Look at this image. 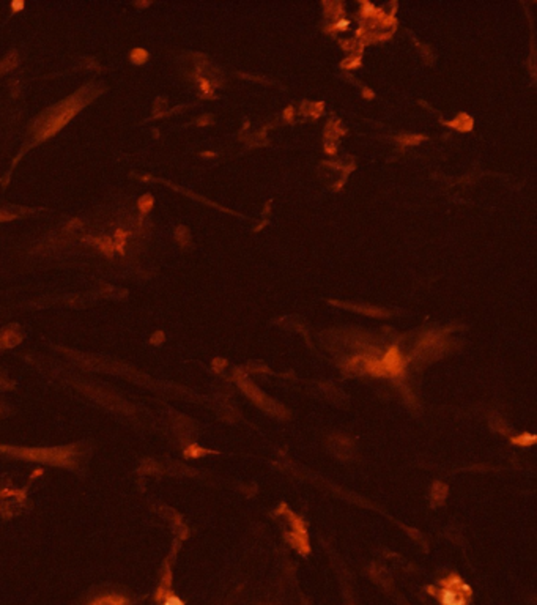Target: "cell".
I'll return each mask as SVG.
<instances>
[{
	"mask_svg": "<svg viewBox=\"0 0 537 605\" xmlns=\"http://www.w3.org/2000/svg\"><path fill=\"white\" fill-rule=\"evenodd\" d=\"M447 490H449L447 485L440 482V481H436L433 484V489H432V503H433V506H441V504L444 503L446 496H447Z\"/></svg>",
	"mask_w": 537,
	"mask_h": 605,
	"instance_id": "5",
	"label": "cell"
},
{
	"mask_svg": "<svg viewBox=\"0 0 537 605\" xmlns=\"http://www.w3.org/2000/svg\"><path fill=\"white\" fill-rule=\"evenodd\" d=\"M161 339H163V333H156V336L151 339V342L158 344V342H161Z\"/></svg>",
	"mask_w": 537,
	"mask_h": 605,
	"instance_id": "27",
	"label": "cell"
},
{
	"mask_svg": "<svg viewBox=\"0 0 537 605\" xmlns=\"http://www.w3.org/2000/svg\"><path fill=\"white\" fill-rule=\"evenodd\" d=\"M163 605H185V604H183V601H181L178 596L169 594V596H167L166 599H164Z\"/></svg>",
	"mask_w": 537,
	"mask_h": 605,
	"instance_id": "19",
	"label": "cell"
},
{
	"mask_svg": "<svg viewBox=\"0 0 537 605\" xmlns=\"http://www.w3.org/2000/svg\"><path fill=\"white\" fill-rule=\"evenodd\" d=\"M447 125L452 126V128H455V129H460V131H469L471 129V126H473V120L466 114H460L454 122L447 123Z\"/></svg>",
	"mask_w": 537,
	"mask_h": 605,
	"instance_id": "11",
	"label": "cell"
},
{
	"mask_svg": "<svg viewBox=\"0 0 537 605\" xmlns=\"http://www.w3.org/2000/svg\"><path fill=\"white\" fill-rule=\"evenodd\" d=\"M18 62H19L18 52H16V51H11L10 54L6 55L2 62H0V76L5 74V73L11 71L13 68H16V66H18Z\"/></svg>",
	"mask_w": 537,
	"mask_h": 605,
	"instance_id": "8",
	"label": "cell"
},
{
	"mask_svg": "<svg viewBox=\"0 0 537 605\" xmlns=\"http://www.w3.org/2000/svg\"><path fill=\"white\" fill-rule=\"evenodd\" d=\"M10 8H11L13 15H15V13H19V11H22L25 8V2H22V0H15V2H11Z\"/></svg>",
	"mask_w": 537,
	"mask_h": 605,
	"instance_id": "21",
	"label": "cell"
},
{
	"mask_svg": "<svg viewBox=\"0 0 537 605\" xmlns=\"http://www.w3.org/2000/svg\"><path fill=\"white\" fill-rule=\"evenodd\" d=\"M15 218H18V215H13V213H10V211L0 210V222L11 221V219H15Z\"/></svg>",
	"mask_w": 537,
	"mask_h": 605,
	"instance_id": "22",
	"label": "cell"
},
{
	"mask_svg": "<svg viewBox=\"0 0 537 605\" xmlns=\"http://www.w3.org/2000/svg\"><path fill=\"white\" fill-rule=\"evenodd\" d=\"M205 454H208V451H206V449H202V448H199L197 444H191L189 449L186 451V456H187V457H202V456H205Z\"/></svg>",
	"mask_w": 537,
	"mask_h": 605,
	"instance_id": "17",
	"label": "cell"
},
{
	"mask_svg": "<svg viewBox=\"0 0 537 605\" xmlns=\"http://www.w3.org/2000/svg\"><path fill=\"white\" fill-rule=\"evenodd\" d=\"M436 597L440 599L443 605H468L471 601V596H466L463 593H459L455 589L443 588L436 591Z\"/></svg>",
	"mask_w": 537,
	"mask_h": 605,
	"instance_id": "3",
	"label": "cell"
},
{
	"mask_svg": "<svg viewBox=\"0 0 537 605\" xmlns=\"http://www.w3.org/2000/svg\"><path fill=\"white\" fill-rule=\"evenodd\" d=\"M288 511V508H287V504L285 503H280V506L274 511V515H280V514H285Z\"/></svg>",
	"mask_w": 537,
	"mask_h": 605,
	"instance_id": "24",
	"label": "cell"
},
{
	"mask_svg": "<svg viewBox=\"0 0 537 605\" xmlns=\"http://www.w3.org/2000/svg\"><path fill=\"white\" fill-rule=\"evenodd\" d=\"M150 5V2H136V6L137 8H147V6Z\"/></svg>",
	"mask_w": 537,
	"mask_h": 605,
	"instance_id": "28",
	"label": "cell"
},
{
	"mask_svg": "<svg viewBox=\"0 0 537 605\" xmlns=\"http://www.w3.org/2000/svg\"><path fill=\"white\" fill-rule=\"evenodd\" d=\"M364 370L367 372V374L375 375V377H386L388 375L383 363L375 361V360H364Z\"/></svg>",
	"mask_w": 537,
	"mask_h": 605,
	"instance_id": "6",
	"label": "cell"
},
{
	"mask_svg": "<svg viewBox=\"0 0 537 605\" xmlns=\"http://www.w3.org/2000/svg\"><path fill=\"white\" fill-rule=\"evenodd\" d=\"M139 210H140V213H142V216H145V215H148V213L151 211V208H153V205H154V199H153V196L151 194H145V196H142L139 199Z\"/></svg>",
	"mask_w": 537,
	"mask_h": 605,
	"instance_id": "15",
	"label": "cell"
},
{
	"mask_svg": "<svg viewBox=\"0 0 537 605\" xmlns=\"http://www.w3.org/2000/svg\"><path fill=\"white\" fill-rule=\"evenodd\" d=\"M169 593H170V570H169V568H167L166 569V575L163 578V583H161V587L158 588L154 599H156L158 602L164 601L166 597L169 596Z\"/></svg>",
	"mask_w": 537,
	"mask_h": 605,
	"instance_id": "10",
	"label": "cell"
},
{
	"mask_svg": "<svg viewBox=\"0 0 537 605\" xmlns=\"http://www.w3.org/2000/svg\"><path fill=\"white\" fill-rule=\"evenodd\" d=\"M0 341H2L3 347H13V345L19 344V341H21V336H18L15 333V330H6L5 333L2 334V337H0Z\"/></svg>",
	"mask_w": 537,
	"mask_h": 605,
	"instance_id": "14",
	"label": "cell"
},
{
	"mask_svg": "<svg viewBox=\"0 0 537 605\" xmlns=\"http://www.w3.org/2000/svg\"><path fill=\"white\" fill-rule=\"evenodd\" d=\"M148 58H150L148 51H145L144 48H134V49L131 51V54H130V60H131V63H132V65H136V66H142V65H145L147 62H148Z\"/></svg>",
	"mask_w": 537,
	"mask_h": 605,
	"instance_id": "9",
	"label": "cell"
},
{
	"mask_svg": "<svg viewBox=\"0 0 537 605\" xmlns=\"http://www.w3.org/2000/svg\"><path fill=\"white\" fill-rule=\"evenodd\" d=\"M511 441H512V444H517V446H533V444L537 441V435L528 434V432H526V434L512 437Z\"/></svg>",
	"mask_w": 537,
	"mask_h": 605,
	"instance_id": "12",
	"label": "cell"
},
{
	"mask_svg": "<svg viewBox=\"0 0 537 605\" xmlns=\"http://www.w3.org/2000/svg\"><path fill=\"white\" fill-rule=\"evenodd\" d=\"M79 229H82V221L77 219V218L71 219V221L68 222V225H66V232H73V230H79Z\"/></svg>",
	"mask_w": 537,
	"mask_h": 605,
	"instance_id": "20",
	"label": "cell"
},
{
	"mask_svg": "<svg viewBox=\"0 0 537 605\" xmlns=\"http://www.w3.org/2000/svg\"><path fill=\"white\" fill-rule=\"evenodd\" d=\"M381 363H383L385 369L388 372V375L397 377V375L404 374V370H405L404 358H402V355H400V351H399L397 347H391V348H389L386 351V355H385L383 361H381Z\"/></svg>",
	"mask_w": 537,
	"mask_h": 605,
	"instance_id": "2",
	"label": "cell"
},
{
	"mask_svg": "<svg viewBox=\"0 0 537 605\" xmlns=\"http://www.w3.org/2000/svg\"><path fill=\"white\" fill-rule=\"evenodd\" d=\"M422 139H426V137H422V136H402V137H399V142L404 144V145H408V144H418V142L422 141Z\"/></svg>",
	"mask_w": 537,
	"mask_h": 605,
	"instance_id": "18",
	"label": "cell"
},
{
	"mask_svg": "<svg viewBox=\"0 0 537 605\" xmlns=\"http://www.w3.org/2000/svg\"><path fill=\"white\" fill-rule=\"evenodd\" d=\"M202 155L208 158V156H214V153H202Z\"/></svg>",
	"mask_w": 537,
	"mask_h": 605,
	"instance_id": "29",
	"label": "cell"
},
{
	"mask_svg": "<svg viewBox=\"0 0 537 605\" xmlns=\"http://www.w3.org/2000/svg\"><path fill=\"white\" fill-rule=\"evenodd\" d=\"M175 240L181 246H186L187 243H189L191 235H189V230H187L185 225H178V227H177V230H175Z\"/></svg>",
	"mask_w": 537,
	"mask_h": 605,
	"instance_id": "16",
	"label": "cell"
},
{
	"mask_svg": "<svg viewBox=\"0 0 537 605\" xmlns=\"http://www.w3.org/2000/svg\"><path fill=\"white\" fill-rule=\"evenodd\" d=\"M90 90V87L82 89L79 93H74L73 96L63 99L62 103L56 104L49 112H46V115L39 117L38 123L33 126L37 132V142H43L51 136L57 134L92 98H95L96 95H89Z\"/></svg>",
	"mask_w": 537,
	"mask_h": 605,
	"instance_id": "1",
	"label": "cell"
},
{
	"mask_svg": "<svg viewBox=\"0 0 537 605\" xmlns=\"http://www.w3.org/2000/svg\"><path fill=\"white\" fill-rule=\"evenodd\" d=\"M208 123H211V117H210V115L200 117L199 120H197V126H205V125H208Z\"/></svg>",
	"mask_w": 537,
	"mask_h": 605,
	"instance_id": "23",
	"label": "cell"
},
{
	"mask_svg": "<svg viewBox=\"0 0 537 605\" xmlns=\"http://www.w3.org/2000/svg\"><path fill=\"white\" fill-rule=\"evenodd\" d=\"M128 237H130V232H126L123 229L115 230V241H113V244H115V251H118L122 256L125 254V244H126V240H128Z\"/></svg>",
	"mask_w": 537,
	"mask_h": 605,
	"instance_id": "13",
	"label": "cell"
},
{
	"mask_svg": "<svg viewBox=\"0 0 537 605\" xmlns=\"http://www.w3.org/2000/svg\"><path fill=\"white\" fill-rule=\"evenodd\" d=\"M366 96H373V93H370L369 90H366Z\"/></svg>",
	"mask_w": 537,
	"mask_h": 605,
	"instance_id": "30",
	"label": "cell"
},
{
	"mask_svg": "<svg viewBox=\"0 0 537 605\" xmlns=\"http://www.w3.org/2000/svg\"><path fill=\"white\" fill-rule=\"evenodd\" d=\"M90 605H130V601L125 599L123 596H117V594H109V596H103L98 597L96 601H93Z\"/></svg>",
	"mask_w": 537,
	"mask_h": 605,
	"instance_id": "7",
	"label": "cell"
},
{
	"mask_svg": "<svg viewBox=\"0 0 537 605\" xmlns=\"http://www.w3.org/2000/svg\"><path fill=\"white\" fill-rule=\"evenodd\" d=\"M426 591H427V593L430 594V596L436 597V591H438V589H436V588L433 587V585H428V587L426 588Z\"/></svg>",
	"mask_w": 537,
	"mask_h": 605,
	"instance_id": "25",
	"label": "cell"
},
{
	"mask_svg": "<svg viewBox=\"0 0 537 605\" xmlns=\"http://www.w3.org/2000/svg\"><path fill=\"white\" fill-rule=\"evenodd\" d=\"M292 115H293V108H288L285 112H284V117L287 118V120H290L292 118Z\"/></svg>",
	"mask_w": 537,
	"mask_h": 605,
	"instance_id": "26",
	"label": "cell"
},
{
	"mask_svg": "<svg viewBox=\"0 0 537 605\" xmlns=\"http://www.w3.org/2000/svg\"><path fill=\"white\" fill-rule=\"evenodd\" d=\"M85 241L87 243H92L93 246H96V248L101 251L104 256H107V257H112L113 252H115V244H113V240H112V238H109V237H103V238H87Z\"/></svg>",
	"mask_w": 537,
	"mask_h": 605,
	"instance_id": "4",
	"label": "cell"
}]
</instances>
